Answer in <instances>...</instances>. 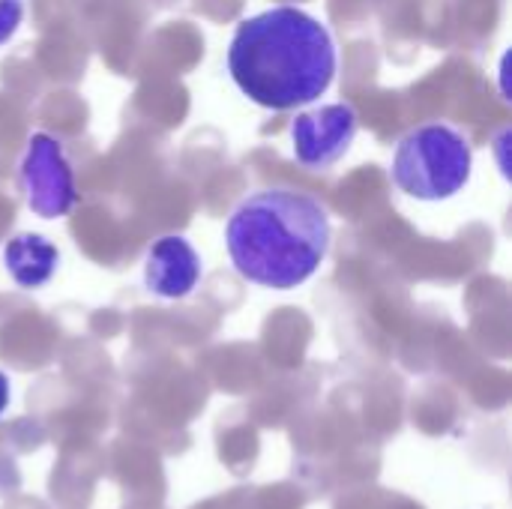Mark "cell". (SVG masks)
<instances>
[{"instance_id":"6da1fadb","label":"cell","mask_w":512,"mask_h":509,"mask_svg":"<svg viewBox=\"0 0 512 509\" xmlns=\"http://www.w3.org/2000/svg\"><path fill=\"white\" fill-rule=\"evenodd\" d=\"M228 72L261 108L288 111L324 96L336 78L330 30L297 6H273L237 24Z\"/></svg>"},{"instance_id":"7a4b0ae2","label":"cell","mask_w":512,"mask_h":509,"mask_svg":"<svg viewBox=\"0 0 512 509\" xmlns=\"http://www.w3.org/2000/svg\"><path fill=\"white\" fill-rule=\"evenodd\" d=\"M234 270L261 288L291 291L315 276L330 249L324 204L294 189H264L240 201L225 225Z\"/></svg>"},{"instance_id":"3957f363","label":"cell","mask_w":512,"mask_h":509,"mask_svg":"<svg viewBox=\"0 0 512 509\" xmlns=\"http://www.w3.org/2000/svg\"><path fill=\"white\" fill-rule=\"evenodd\" d=\"M471 144L444 123L411 129L393 156V183L417 201H444L471 180Z\"/></svg>"},{"instance_id":"277c9868","label":"cell","mask_w":512,"mask_h":509,"mask_svg":"<svg viewBox=\"0 0 512 509\" xmlns=\"http://www.w3.org/2000/svg\"><path fill=\"white\" fill-rule=\"evenodd\" d=\"M21 189L27 195V207L42 219H60L75 207V177L57 138L39 132L27 141V153L21 159Z\"/></svg>"},{"instance_id":"5b68a950","label":"cell","mask_w":512,"mask_h":509,"mask_svg":"<svg viewBox=\"0 0 512 509\" xmlns=\"http://www.w3.org/2000/svg\"><path fill=\"white\" fill-rule=\"evenodd\" d=\"M357 135V111L348 102L321 105L315 111H303L291 123L294 156L309 171H324L336 165Z\"/></svg>"},{"instance_id":"8992f818","label":"cell","mask_w":512,"mask_h":509,"mask_svg":"<svg viewBox=\"0 0 512 509\" xmlns=\"http://www.w3.org/2000/svg\"><path fill=\"white\" fill-rule=\"evenodd\" d=\"M201 279V258L186 237H162L147 252L144 282L156 297L180 300L192 294Z\"/></svg>"},{"instance_id":"52a82bcc","label":"cell","mask_w":512,"mask_h":509,"mask_svg":"<svg viewBox=\"0 0 512 509\" xmlns=\"http://www.w3.org/2000/svg\"><path fill=\"white\" fill-rule=\"evenodd\" d=\"M3 264L15 279V285L42 288L54 276L60 264V252L42 234H18L3 246Z\"/></svg>"},{"instance_id":"ba28073f","label":"cell","mask_w":512,"mask_h":509,"mask_svg":"<svg viewBox=\"0 0 512 509\" xmlns=\"http://www.w3.org/2000/svg\"><path fill=\"white\" fill-rule=\"evenodd\" d=\"M24 15V3L21 0H0V45L9 42L21 24Z\"/></svg>"},{"instance_id":"9c48e42d","label":"cell","mask_w":512,"mask_h":509,"mask_svg":"<svg viewBox=\"0 0 512 509\" xmlns=\"http://www.w3.org/2000/svg\"><path fill=\"white\" fill-rule=\"evenodd\" d=\"M6 408H9V378L0 372V417H3Z\"/></svg>"}]
</instances>
